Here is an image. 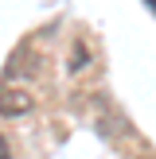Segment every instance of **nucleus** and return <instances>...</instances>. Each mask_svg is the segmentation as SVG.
Listing matches in <instances>:
<instances>
[{"mask_svg":"<svg viewBox=\"0 0 156 159\" xmlns=\"http://www.w3.org/2000/svg\"><path fill=\"white\" fill-rule=\"evenodd\" d=\"M23 113H31V93L27 89H20V85H4L0 89V116H23Z\"/></svg>","mask_w":156,"mask_h":159,"instance_id":"f257e3e1","label":"nucleus"},{"mask_svg":"<svg viewBox=\"0 0 156 159\" xmlns=\"http://www.w3.org/2000/svg\"><path fill=\"white\" fill-rule=\"evenodd\" d=\"M66 66H70V74L86 70V66H90V51H86L82 43H74V47H70V62H66Z\"/></svg>","mask_w":156,"mask_h":159,"instance_id":"f03ea898","label":"nucleus"},{"mask_svg":"<svg viewBox=\"0 0 156 159\" xmlns=\"http://www.w3.org/2000/svg\"><path fill=\"white\" fill-rule=\"evenodd\" d=\"M0 159H12V148H8V140L0 136Z\"/></svg>","mask_w":156,"mask_h":159,"instance_id":"7ed1b4c3","label":"nucleus"},{"mask_svg":"<svg viewBox=\"0 0 156 159\" xmlns=\"http://www.w3.org/2000/svg\"><path fill=\"white\" fill-rule=\"evenodd\" d=\"M140 159H156V155H140Z\"/></svg>","mask_w":156,"mask_h":159,"instance_id":"20e7f679","label":"nucleus"}]
</instances>
